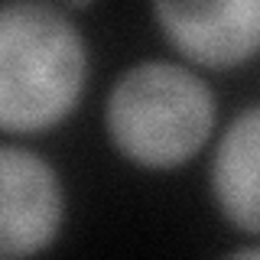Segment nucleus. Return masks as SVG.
Masks as SVG:
<instances>
[{
	"label": "nucleus",
	"mask_w": 260,
	"mask_h": 260,
	"mask_svg": "<svg viewBox=\"0 0 260 260\" xmlns=\"http://www.w3.org/2000/svg\"><path fill=\"white\" fill-rule=\"evenodd\" d=\"M65 221L62 179L39 153L0 146V254L32 257L59 238Z\"/></svg>",
	"instance_id": "4"
},
{
	"label": "nucleus",
	"mask_w": 260,
	"mask_h": 260,
	"mask_svg": "<svg viewBox=\"0 0 260 260\" xmlns=\"http://www.w3.org/2000/svg\"><path fill=\"white\" fill-rule=\"evenodd\" d=\"M218 117L208 81L179 62H137L114 78L104 104L111 146L140 169H179L211 140Z\"/></svg>",
	"instance_id": "2"
},
{
	"label": "nucleus",
	"mask_w": 260,
	"mask_h": 260,
	"mask_svg": "<svg viewBox=\"0 0 260 260\" xmlns=\"http://www.w3.org/2000/svg\"><path fill=\"white\" fill-rule=\"evenodd\" d=\"M88 85V43L69 10L10 0L0 10V127L36 137L78 108Z\"/></svg>",
	"instance_id": "1"
},
{
	"label": "nucleus",
	"mask_w": 260,
	"mask_h": 260,
	"mask_svg": "<svg viewBox=\"0 0 260 260\" xmlns=\"http://www.w3.org/2000/svg\"><path fill=\"white\" fill-rule=\"evenodd\" d=\"M234 257H260V244H247V247H234Z\"/></svg>",
	"instance_id": "7"
},
{
	"label": "nucleus",
	"mask_w": 260,
	"mask_h": 260,
	"mask_svg": "<svg viewBox=\"0 0 260 260\" xmlns=\"http://www.w3.org/2000/svg\"><path fill=\"white\" fill-rule=\"evenodd\" d=\"M153 20L185 62L238 69L260 52V0H150Z\"/></svg>",
	"instance_id": "3"
},
{
	"label": "nucleus",
	"mask_w": 260,
	"mask_h": 260,
	"mask_svg": "<svg viewBox=\"0 0 260 260\" xmlns=\"http://www.w3.org/2000/svg\"><path fill=\"white\" fill-rule=\"evenodd\" d=\"M52 4H59L62 10H69V13H72V10H88L94 0H52Z\"/></svg>",
	"instance_id": "6"
},
{
	"label": "nucleus",
	"mask_w": 260,
	"mask_h": 260,
	"mask_svg": "<svg viewBox=\"0 0 260 260\" xmlns=\"http://www.w3.org/2000/svg\"><path fill=\"white\" fill-rule=\"evenodd\" d=\"M211 199L231 228L260 238V104L244 108L218 137Z\"/></svg>",
	"instance_id": "5"
}]
</instances>
